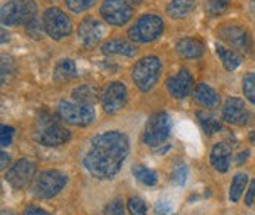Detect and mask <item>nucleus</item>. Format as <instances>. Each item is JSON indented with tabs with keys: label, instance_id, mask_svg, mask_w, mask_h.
I'll return each instance as SVG.
<instances>
[{
	"label": "nucleus",
	"instance_id": "1",
	"mask_svg": "<svg viewBox=\"0 0 255 215\" xmlns=\"http://www.w3.org/2000/svg\"><path fill=\"white\" fill-rule=\"evenodd\" d=\"M130 152L128 137L121 131H107L95 136L83 158V165L90 176L110 180L117 176Z\"/></svg>",
	"mask_w": 255,
	"mask_h": 215
},
{
	"label": "nucleus",
	"instance_id": "2",
	"mask_svg": "<svg viewBox=\"0 0 255 215\" xmlns=\"http://www.w3.org/2000/svg\"><path fill=\"white\" fill-rule=\"evenodd\" d=\"M36 18L37 4L34 0H10L1 6L0 19L6 27H25Z\"/></svg>",
	"mask_w": 255,
	"mask_h": 215
},
{
	"label": "nucleus",
	"instance_id": "3",
	"mask_svg": "<svg viewBox=\"0 0 255 215\" xmlns=\"http://www.w3.org/2000/svg\"><path fill=\"white\" fill-rule=\"evenodd\" d=\"M162 72V62L156 56H146L136 62L131 70V78L139 90L149 92L159 81Z\"/></svg>",
	"mask_w": 255,
	"mask_h": 215
},
{
	"label": "nucleus",
	"instance_id": "4",
	"mask_svg": "<svg viewBox=\"0 0 255 215\" xmlns=\"http://www.w3.org/2000/svg\"><path fill=\"white\" fill-rule=\"evenodd\" d=\"M164 33V21L161 16L153 13H145L128 28L130 40L136 43H152Z\"/></svg>",
	"mask_w": 255,
	"mask_h": 215
},
{
	"label": "nucleus",
	"instance_id": "5",
	"mask_svg": "<svg viewBox=\"0 0 255 215\" xmlns=\"http://www.w3.org/2000/svg\"><path fill=\"white\" fill-rule=\"evenodd\" d=\"M217 36L221 41H224L232 50H235L239 55L250 56L254 52L253 37L244 27L224 24L217 30Z\"/></svg>",
	"mask_w": 255,
	"mask_h": 215
},
{
	"label": "nucleus",
	"instance_id": "6",
	"mask_svg": "<svg viewBox=\"0 0 255 215\" xmlns=\"http://www.w3.org/2000/svg\"><path fill=\"white\" fill-rule=\"evenodd\" d=\"M68 177L58 170L43 171L33 180L31 193L38 199H50L56 196L67 184Z\"/></svg>",
	"mask_w": 255,
	"mask_h": 215
},
{
	"label": "nucleus",
	"instance_id": "7",
	"mask_svg": "<svg viewBox=\"0 0 255 215\" xmlns=\"http://www.w3.org/2000/svg\"><path fill=\"white\" fill-rule=\"evenodd\" d=\"M171 133V118L167 112H155L149 116L143 131V142L150 147L164 143Z\"/></svg>",
	"mask_w": 255,
	"mask_h": 215
},
{
	"label": "nucleus",
	"instance_id": "8",
	"mask_svg": "<svg viewBox=\"0 0 255 215\" xmlns=\"http://www.w3.org/2000/svg\"><path fill=\"white\" fill-rule=\"evenodd\" d=\"M43 28L50 38L62 40L73 33V22L59 7H49L43 13Z\"/></svg>",
	"mask_w": 255,
	"mask_h": 215
},
{
	"label": "nucleus",
	"instance_id": "9",
	"mask_svg": "<svg viewBox=\"0 0 255 215\" xmlns=\"http://www.w3.org/2000/svg\"><path fill=\"white\" fill-rule=\"evenodd\" d=\"M58 115L67 124L77 127H87L96 118L92 105H83L78 102H61L58 107Z\"/></svg>",
	"mask_w": 255,
	"mask_h": 215
},
{
	"label": "nucleus",
	"instance_id": "10",
	"mask_svg": "<svg viewBox=\"0 0 255 215\" xmlns=\"http://www.w3.org/2000/svg\"><path fill=\"white\" fill-rule=\"evenodd\" d=\"M101 16L107 24L123 27L133 18V4L128 0H104L101 6Z\"/></svg>",
	"mask_w": 255,
	"mask_h": 215
},
{
	"label": "nucleus",
	"instance_id": "11",
	"mask_svg": "<svg viewBox=\"0 0 255 215\" xmlns=\"http://www.w3.org/2000/svg\"><path fill=\"white\" fill-rule=\"evenodd\" d=\"M128 90L124 83L121 81H112L101 95V104L107 113L114 115L120 112L127 104Z\"/></svg>",
	"mask_w": 255,
	"mask_h": 215
},
{
	"label": "nucleus",
	"instance_id": "12",
	"mask_svg": "<svg viewBox=\"0 0 255 215\" xmlns=\"http://www.w3.org/2000/svg\"><path fill=\"white\" fill-rule=\"evenodd\" d=\"M71 139V131L62 127L59 122L50 119V121H41V128H38L36 133V140L43 146H61L67 143Z\"/></svg>",
	"mask_w": 255,
	"mask_h": 215
},
{
	"label": "nucleus",
	"instance_id": "13",
	"mask_svg": "<svg viewBox=\"0 0 255 215\" xmlns=\"http://www.w3.org/2000/svg\"><path fill=\"white\" fill-rule=\"evenodd\" d=\"M36 174V164L28 159H19L9 168L4 179L16 190L25 189L33 180Z\"/></svg>",
	"mask_w": 255,
	"mask_h": 215
},
{
	"label": "nucleus",
	"instance_id": "14",
	"mask_svg": "<svg viewBox=\"0 0 255 215\" xmlns=\"http://www.w3.org/2000/svg\"><path fill=\"white\" fill-rule=\"evenodd\" d=\"M78 41L84 49H92L95 46H98V43L101 41L102 34H104V28L102 24L93 18V16H86L80 25H78Z\"/></svg>",
	"mask_w": 255,
	"mask_h": 215
},
{
	"label": "nucleus",
	"instance_id": "15",
	"mask_svg": "<svg viewBox=\"0 0 255 215\" xmlns=\"http://www.w3.org/2000/svg\"><path fill=\"white\" fill-rule=\"evenodd\" d=\"M250 110L241 98H229L223 107V119L232 125H247L250 122Z\"/></svg>",
	"mask_w": 255,
	"mask_h": 215
},
{
	"label": "nucleus",
	"instance_id": "16",
	"mask_svg": "<svg viewBox=\"0 0 255 215\" xmlns=\"http://www.w3.org/2000/svg\"><path fill=\"white\" fill-rule=\"evenodd\" d=\"M165 86H167L168 93L174 99H184L193 90L195 81H193V77H192L190 71L187 68H183L176 75L170 77L165 81Z\"/></svg>",
	"mask_w": 255,
	"mask_h": 215
},
{
	"label": "nucleus",
	"instance_id": "17",
	"mask_svg": "<svg viewBox=\"0 0 255 215\" xmlns=\"http://www.w3.org/2000/svg\"><path fill=\"white\" fill-rule=\"evenodd\" d=\"M204 43L196 37H184L176 43V52L184 59H198L204 55Z\"/></svg>",
	"mask_w": 255,
	"mask_h": 215
},
{
	"label": "nucleus",
	"instance_id": "18",
	"mask_svg": "<svg viewBox=\"0 0 255 215\" xmlns=\"http://www.w3.org/2000/svg\"><path fill=\"white\" fill-rule=\"evenodd\" d=\"M210 161H211V165L219 173H227L230 168V161H232V147L226 142L214 144V147L211 149Z\"/></svg>",
	"mask_w": 255,
	"mask_h": 215
},
{
	"label": "nucleus",
	"instance_id": "19",
	"mask_svg": "<svg viewBox=\"0 0 255 215\" xmlns=\"http://www.w3.org/2000/svg\"><path fill=\"white\" fill-rule=\"evenodd\" d=\"M193 99L198 105L207 108V109H214L220 105V95L208 84L199 83L195 90H193Z\"/></svg>",
	"mask_w": 255,
	"mask_h": 215
},
{
	"label": "nucleus",
	"instance_id": "20",
	"mask_svg": "<svg viewBox=\"0 0 255 215\" xmlns=\"http://www.w3.org/2000/svg\"><path fill=\"white\" fill-rule=\"evenodd\" d=\"M102 52L105 55H120V56H134L137 49L133 43L127 41V40H121V38H115V40H110L102 46Z\"/></svg>",
	"mask_w": 255,
	"mask_h": 215
},
{
	"label": "nucleus",
	"instance_id": "21",
	"mask_svg": "<svg viewBox=\"0 0 255 215\" xmlns=\"http://www.w3.org/2000/svg\"><path fill=\"white\" fill-rule=\"evenodd\" d=\"M99 96L101 95H99L98 87H95L92 84H84V86H80L73 90V99L83 105L93 107V104H96L99 101Z\"/></svg>",
	"mask_w": 255,
	"mask_h": 215
},
{
	"label": "nucleus",
	"instance_id": "22",
	"mask_svg": "<svg viewBox=\"0 0 255 215\" xmlns=\"http://www.w3.org/2000/svg\"><path fill=\"white\" fill-rule=\"evenodd\" d=\"M216 52L219 55L220 61L223 64V67L227 71H235L241 64H242V58L239 53H236L235 50L223 46V44H216Z\"/></svg>",
	"mask_w": 255,
	"mask_h": 215
},
{
	"label": "nucleus",
	"instance_id": "23",
	"mask_svg": "<svg viewBox=\"0 0 255 215\" xmlns=\"http://www.w3.org/2000/svg\"><path fill=\"white\" fill-rule=\"evenodd\" d=\"M77 75V67H75V62L73 59H61L55 70H53V80L56 83H65V81H70L73 80L74 77Z\"/></svg>",
	"mask_w": 255,
	"mask_h": 215
},
{
	"label": "nucleus",
	"instance_id": "24",
	"mask_svg": "<svg viewBox=\"0 0 255 215\" xmlns=\"http://www.w3.org/2000/svg\"><path fill=\"white\" fill-rule=\"evenodd\" d=\"M195 7L193 0H171L167 4V15L173 19H183L186 18Z\"/></svg>",
	"mask_w": 255,
	"mask_h": 215
},
{
	"label": "nucleus",
	"instance_id": "25",
	"mask_svg": "<svg viewBox=\"0 0 255 215\" xmlns=\"http://www.w3.org/2000/svg\"><path fill=\"white\" fill-rule=\"evenodd\" d=\"M196 116H198V121L202 127V130L205 131L207 136H213V134H217L223 130V125L216 116H213L211 113H208L207 110H198L196 112Z\"/></svg>",
	"mask_w": 255,
	"mask_h": 215
},
{
	"label": "nucleus",
	"instance_id": "26",
	"mask_svg": "<svg viewBox=\"0 0 255 215\" xmlns=\"http://www.w3.org/2000/svg\"><path fill=\"white\" fill-rule=\"evenodd\" d=\"M247 184H248V174L245 173H238L233 180H232V184H230V189H229V199L230 202L233 204H238L242 198V193L245 192L247 189Z\"/></svg>",
	"mask_w": 255,
	"mask_h": 215
},
{
	"label": "nucleus",
	"instance_id": "27",
	"mask_svg": "<svg viewBox=\"0 0 255 215\" xmlns=\"http://www.w3.org/2000/svg\"><path fill=\"white\" fill-rule=\"evenodd\" d=\"M131 173H133V176L136 179L139 180L142 184H145V186H155L156 181H158L156 173L152 171V170H149V168H146L145 165H140V164L134 165L131 168Z\"/></svg>",
	"mask_w": 255,
	"mask_h": 215
},
{
	"label": "nucleus",
	"instance_id": "28",
	"mask_svg": "<svg viewBox=\"0 0 255 215\" xmlns=\"http://www.w3.org/2000/svg\"><path fill=\"white\" fill-rule=\"evenodd\" d=\"M230 1L232 0H205V12L213 18L220 16L229 9Z\"/></svg>",
	"mask_w": 255,
	"mask_h": 215
},
{
	"label": "nucleus",
	"instance_id": "29",
	"mask_svg": "<svg viewBox=\"0 0 255 215\" xmlns=\"http://www.w3.org/2000/svg\"><path fill=\"white\" fill-rule=\"evenodd\" d=\"M242 89H244V95L247 101L255 105V72H248L244 75Z\"/></svg>",
	"mask_w": 255,
	"mask_h": 215
},
{
	"label": "nucleus",
	"instance_id": "30",
	"mask_svg": "<svg viewBox=\"0 0 255 215\" xmlns=\"http://www.w3.org/2000/svg\"><path fill=\"white\" fill-rule=\"evenodd\" d=\"M127 210L131 215H146L147 214V207H146L145 201L142 198L133 196L128 199L127 202Z\"/></svg>",
	"mask_w": 255,
	"mask_h": 215
},
{
	"label": "nucleus",
	"instance_id": "31",
	"mask_svg": "<svg viewBox=\"0 0 255 215\" xmlns=\"http://www.w3.org/2000/svg\"><path fill=\"white\" fill-rule=\"evenodd\" d=\"M98 0H65V6L74 12V13H81L89 10Z\"/></svg>",
	"mask_w": 255,
	"mask_h": 215
},
{
	"label": "nucleus",
	"instance_id": "32",
	"mask_svg": "<svg viewBox=\"0 0 255 215\" xmlns=\"http://www.w3.org/2000/svg\"><path fill=\"white\" fill-rule=\"evenodd\" d=\"M189 177V170H187V165L186 164H177L173 170V174H171V179L173 183L177 184V186H184L186 181Z\"/></svg>",
	"mask_w": 255,
	"mask_h": 215
},
{
	"label": "nucleus",
	"instance_id": "33",
	"mask_svg": "<svg viewBox=\"0 0 255 215\" xmlns=\"http://www.w3.org/2000/svg\"><path fill=\"white\" fill-rule=\"evenodd\" d=\"M104 215H124V204L121 199H114L105 207Z\"/></svg>",
	"mask_w": 255,
	"mask_h": 215
},
{
	"label": "nucleus",
	"instance_id": "34",
	"mask_svg": "<svg viewBox=\"0 0 255 215\" xmlns=\"http://www.w3.org/2000/svg\"><path fill=\"white\" fill-rule=\"evenodd\" d=\"M15 74V65L13 62L9 59V58H4L3 56V61H1V83H7L9 80V75H13Z\"/></svg>",
	"mask_w": 255,
	"mask_h": 215
},
{
	"label": "nucleus",
	"instance_id": "35",
	"mask_svg": "<svg viewBox=\"0 0 255 215\" xmlns=\"http://www.w3.org/2000/svg\"><path fill=\"white\" fill-rule=\"evenodd\" d=\"M153 210L156 215H173V205L168 199H159Z\"/></svg>",
	"mask_w": 255,
	"mask_h": 215
},
{
	"label": "nucleus",
	"instance_id": "36",
	"mask_svg": "<svg viewBox=\"0 0 255 215\" xmlns=\"http://www.w3.org/2000/svg\"><path fill=\"white\" fill-rule=\"evenodd\" d=\"M0 144L3 147H7L9 144L12 143V139H13V134H15V130L9 125H1L0 128Z\"/></svg>",
	"mask_w": 255,
	"mask_h": 215
},
{
	"label": "nucleus",
	"instance_id": "37",
	"mask_svg": "<svg viewBox=\"0 0 255 215\" xmlns=\"http://www.w3.org/2000/svg\"><path fill=\"white\" fill-rule=\"evenodd\" d=\"M255 201V179L251 181L250 187H248V192H247V196H245V204L248 207H251Z\"/></svg>",
	"mask_w": 255,
	"mask_h": 215
},
{
	"label": "nucleus",
	"instance_id": "38",
	"mask_svg": "<svg viewBox=\"0 0 255 215\" xmlns=\"http://www.w3.org/2000/svg\"><path fill=\"white\" fill-rule=\"evenodd\" d=\"M24 215H52V214H49L46 210H43V208H40V207H34V205H31V207H28V208L24 211Z\"/></svg>",
	"mask_w": 255,
	"mask_h": 215
},
{
	"label": "nucleus",
	"instance_id": "39",
	"mask_svg": "<svg viewBox=\"0 0 255 215\" xmlns=\"http://www.w3.org/2000/svg\"><path fill=\"white\" fill-rule=\"evenodd\" d=\"M0 156H1V164H0V165H1V170H3V168H6V167H7V164H9L10 158H9V155H7L6 152H1V153H0Z\"/></svg>",
	"mask_w": 255,
	"mask_h": 215
},
{
	"label": "nucleus",
	"instance_id": "40",
	"mask_svg": "<svg viewBox=\"0 0 255 215\" xmlns=\"http://www.w3.org/2000/svg\"><path fill=\"white\" fill-rule=\"evenodd\" d=\"M250 7H251V12H253V15L255 16V0H251V1H250Z\"/></svg>",
	"mask_w": 255,
	"mask_h": 215
},
{
	"label": "nucleus",
	"instance_id": "41",
	"mask_svg": "<svg viewBox=\"0 0 255 215\" xmlns=\"http://www.w3.org/2000/svg\"><path fill=\"white\" fill-rule=\"evenodd\" d=\"M1 215H16V214H13L12 211H3V213H1Z\"/></svg>",
	"mask_w": 255,
	"mask_h": 215
},
{
	"label": "nucleus",
	"instance_id": "42",
	"mask_svg": "<svg viewBox=\"0 0 255 215\" xmlns=\"http://www.w3.org/2000/svg\"><path fill=\"white\" fill-rule=\"evenodd\" d=\"M250 139H251V140H253V142H254V143H255V131H253V133H251Z\"/></svg>",
	"mask_w": 255,
	"mask_h": 215
},
{
	"label": "nucleus",
	"instance_id": "43",
	"mask_svg": "<svg viewBox=\"0 0 255 215\" xmlns=\"http://www.w3.org/2000/svg\"><path fill=\"white\" fill-rule=\"evenodd\" d=\"M131 1H136V3H142L143 0H131Z\"/></svg>",
	"mask_w": 255,
	"mask_h": 215
}]
</instances>
